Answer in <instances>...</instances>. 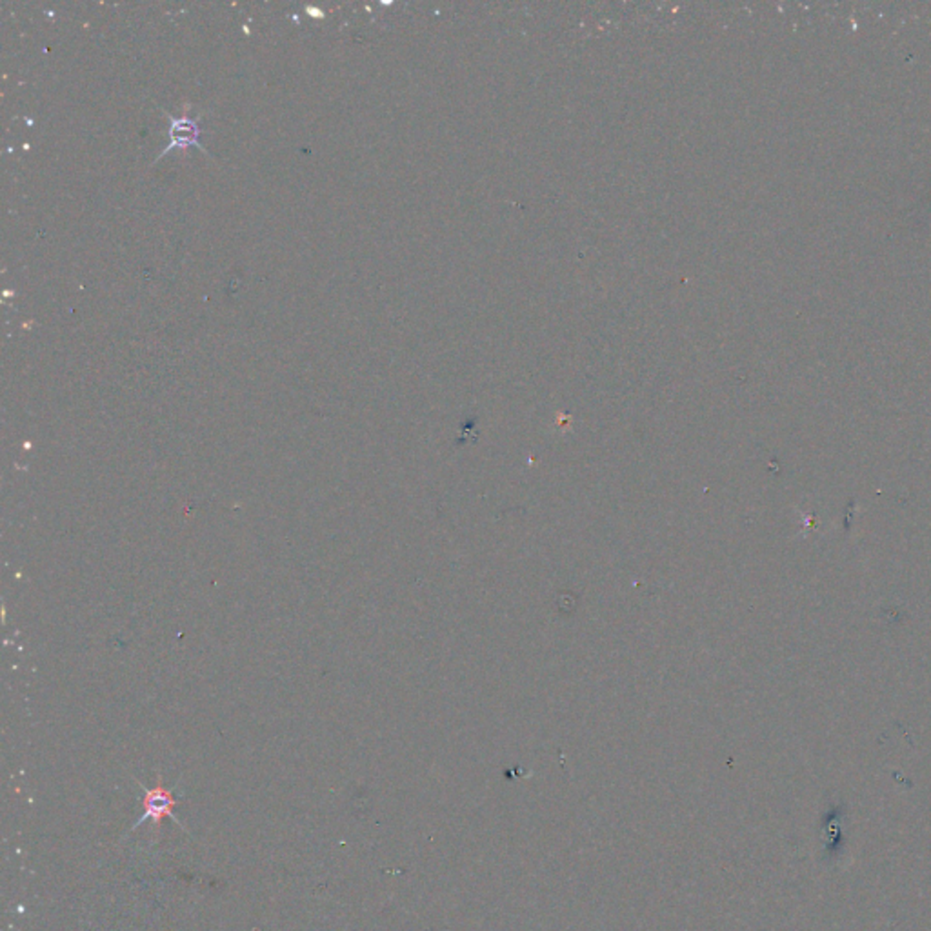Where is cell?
<instances>
[{"label":"cell","instance_id":"cell-2","mask_svg":"<svg viewBox=\"0 0 931 931\" xmlns=\"http://www.w3.org/2000/svg\"><path fill=\"white\" fill-rule=\"evenodd\" d=\"M169 139H172L169 146L160 155H166L168 152H172L173 147L180 149V147L196 146L199 144V124L191 119H173L172 117Z\"/></svg>","mask_w":931,"mask_h":931},{"label":"cell","instance_id":"cell-1","mask_svg":"<svg viewBox=\"0 0 931 931\" xmlns=\"http://www.w3.org/2000/svg\"><path fill=\"white\" fill-rule=\"evenodd\" d=\"M179 804H180V802L177 801L172 789L164 788L162 777H159V779H157L155 788H152V789L144 788V799H142L144 813H142V817H140L139 821L133 824L131 831H135V829L139 828L140 824H144L146 821H152L153 826H155V829H157L160 824H162V821L166 817L173 819V821H175L177 824L182 828V824H180V822L177 821L175 815H173V809H175V806H179Z\"/></svg>","mask_w":931,"mask_h":931}]
</instances>
